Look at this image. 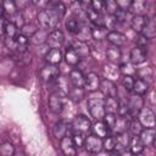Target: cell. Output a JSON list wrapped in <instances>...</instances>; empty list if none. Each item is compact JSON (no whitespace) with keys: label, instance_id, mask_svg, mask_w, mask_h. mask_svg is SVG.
<instances>
[{"label":"cell","instance_id":"cell-3","mask_svg":"<svg viewBox=\"0 0 156 156\" xmlns=\"http://www.w3.org/2000/svg\"><path fill=\"white\" fill-rule=\"evenodd\" d=\"M128 102V119H133L136 118L138 113L140 112V110L144 107V99L140 95H136L134 93H132L127 100Z\"/></svg>","mask_w":156,"mask_h":156},{"label":"cell","instance_id":"cell-29","mask_svg":"<svg viewBox=\"0 0 156 156\" xmlns=\"http://www.w3.org/2000/svg\"><path fill=\"white\" fill-rule=\"evenodd\" d=\"M28 45H29V39L23 37L22 34H18L15 38V50H17L18 52L21 54L26 52L28 49Z\"/></svg>","mask_w":156,"mask_h":156},{"label":"cell","instance_id":"cell-36","mask_svg":"<svg viewBox=\"0 0 156 156\" xmlns=\"http://www.w3.org/2000/svg\"><path fill=\"white\" fill-rule=\"evenodd\" d=\"M84 89L83 88H71L69 90H68V98L72 100V101H74V102H78V101H80L83 98H84Z\"/></svg>","mask_w":156,"mask_h":156},{"label":"cell","instance_id":"cell-8","mask_svg":"<svg viewBox=\"0 0 156 156\" xmlns=\"http://www.w3.org/2000/svg\"><path fill=\"white\" fill-rule=\"evenodd\" d=\"M40 78L46 83H52L55 79L60 77V69L57 66L54 65H46L44 66L39 72Z\"/></svg>","mask_w":156,"mask_h":156},{"label":"cell","instance_id":"cell-12","mask_svg":"<svg viewBox=\"0 0 156 156\" xmlns=\"http://www.w3.org/2000/svg\"><path fill=\"white\" fill-rule=\"evenodd\" d=\"M105 39L112 46H116V48L123 46L126 44V41H127V37L124 34H122L121 32H117V30H110V32H107Z\"/></svg>","mask_w":156,"mask_h":156},{"label":"cell","instance_id":"cell-26","mask_svg":"<svg viewBox=\"0 0 156 156\" xmlns=\"http://www.w3.org/2000/svg\"><path fill=\"white\" fill-rule=\"evenodd\" d=\"M117 108H118V99H116V98H105L104 99L105 113H110V115H116L117 116Z\"/></svg>","mask_w":156,"mask_h":156},{"label":"cell","instance_id":"cell-50","mask_svg":"<svg viewBox=\"0 0 156 156\" xmlns=\"http://www.w3.org/2000/svg\"><path fill=\"white\" fill-rule=\"evenodd\" d=\"M149 43L150 40L146 39L145 37H143L141 34L136 38V46L140 48V49H144V50H147V46H149Z\"/></svg>","mask_w":156,"mask_h":156},{"label":"cell","instance_id":"cell-53","mask_svg":"<svg viewBox=\"0 0 156 156\" xmlns=\"http://www.w3.org/2000/svg\"><path fill=\"white\" fill-rule=\"evenodd\" d=\"M128 152L126 151V152H115V151H112V154H111V156H126Z\"/></svg>","mask_w":156,"mask_h":156},{"label":"cell","instance_id":"cell-20","mask_svg":"<svg viewBox=\"0 0 156 156\" xmlns=\"http://www.w3.org/2000/svg\"><path fill=\"white\" fill-rule=\"evenodd\" d=\"M62 58H63V56H62V52L60 49H50L45 55V60H46L48 65L57 66L62 61Z\"/></svg>","mask_w":156,"mask_h":156},{"label":"cell","instance_id":"cell-16","mask_svg":"<svg viewBox=\"0 0 156 156\" xmlns=\"http://www.w3.org/2000/svg\"><path fill=\"white\" fill-rule=\"evenodd\" d=\"M100 89L102 91V94L106 96V98H116L117 99V88L115 85V83L112 80H108V79H102L101 83H100Z\"/></svg>","mask_w":156,"mask_h":156},{"label":"cell","instance_id":"cell-6","mask_svg":"<svg viewBox=\"0 0 156 156\" xmlns=\"http://www.w3.org/2000/svg\"><path fill=\"white\" fill-rule=\"evenodd\" d=\"M65 41V35L60 29H52L50 33H48L46 37V45L50 49H60Z\"/></svg>","mask_w":156,"mask_h":156},{"label":"cell","instance_id":"cell-47","mask_svg":"<svg viewBox=\"0 0 156 156\" xmlns=\"http://www.w3.org/2000/svg\"><path fill=\"white\" fill-rule=\"evenodd\" d=\"M133 84H134V77L123 76V78H122V85H123V88H124L127 91H132Z\"/></svg>","mask_w":156,"mask_h":156},{"label":"cell","instance_id":"cell-19","mask_svg":"<svg viewBox=\"0 0 156 156\" xmlns=\"http://www.w3.org/2000/svg\"><path fill=\"white\" fill-rule=\"evenodd\" d=\"M71 48L77 52V55L80 57V60H82V58H87V57L90 55V48H89V45H88L87 43H84V41L76 40V41L72 44Z\"/></svg>","mask_w":156,"mask_h":156},{"label":"cell","instance_id":"cell-49","mask_svg":"<svg viewBox=\"0 0 156 156\" xmlns=\"http://www.w3.org/2000/svg\"><path fill=\"white\" fill-rule=\"evenodd\" d=\"M72 138V140H73V143H74V145L76 146H83V144H84V139H85V136H84V134H80V133H73V135L71 136Z\"/></svg>","mask_w":156,"mask_h":156},{"label":"cell","instance_id":"cell-28","mask_svg":"<svg viewBox=\"0 0 156 156\" xmlns=\"http://www.w3.org/2000/svg\"><path fill=\"white\" fill-rule=\"evenodd\" d=\"M63 58H65L66 63L69 65V66H77V65H79V62H80V57L77 55V52H76L72 48H67Z\"/></svg>","mask_w":156,"mask_h":156},{"label":"cell","instance_id":"cell-39","mask_svg":"<svg viewBox=\"0 0 156 156\" xmlns=\"http://www.w3.org/2000/svg\"><path fill=\"white\" fill-rule=\"evenodd\" d=\"M90 33H91V38L95 39V40H102L106 38V34H107V29H105L104 27H93L90 29Z\"/></svg>","mask_w":156,"mask_h":156},{"label":"cell","instance_id":"cell-45","mask_svg":"<svg viewBox=\"0 0 156 156\" xmlns=\"http://www.w3.org/2000/svg\"><path fill=\"white\" fill-rule=\"evenodd\" d=\"M46 37H48V33L45 30H38L29 40L32 43H34V44H41V43H44L46 40Z\"/></svg>","mask_w":156,"mask_h":156},{"label":"cell","instance_id":"cell-33","mask_svg":"<svg viewBox=\"0 0 156 156\" xmlns=\"http://www.w3.org/2000/svg\"><path fill=\"white\" fill-rule=\"evenodd\" d=\"M128 122L129 119L128 118H124V117H119L117 116L116 117V122H115V126L111 130H115L116 134H119V133H124L127 132L128 129Z\"/></svg>","mask_w":156,"mask_h":156},{"label":"cell","instance_id":"cell-52","mask_svg":"<svg viewBox=\"0 0 156 156\" xmlns=\"http://www.w3.org/2000/svg\"><path fill=\"white\" fill-rule=\"evenodd\" d=\"M91 9L94 10V11H96V12H100L101 13V11L104 10V1H91Z\"/></svg>","mask_w":156,"mask_h":156},{"label":"cell","instance_id":"cell-40","mask_svg":"<svg viewBox=\"0 0 156 156\" xmlns=\"http://www.w3.org/2000/svg\"><path fill=\"white\" fill-rule=\"evenodd\" d=\"M128 129L130 130V133L133 135H139L140 132L143 130V126L139 123V121L136 118H133V119H129V122H128Z\"/></svg>","mask_w":156,"mask_h":156},{"label":"cell","instance_id":"cell-1","mask_svg":"<svg viewBox=\"0 0 156 156\" xmlns=\"http://www.w3.org/2000/svg\"><path fill=\"white\" fill-rule=\"evenodd\" d=\"M65 11L66 7L62 2H57V1L48 2V6L40 9V11L37 15L40 27L43 29H54L60 22V20L63 17Z\"/></svg>","mask_w":156,"mask_h":156},{"label":"cell","instance_id":"cell-46","mask_svg":"<svg viewBox=\"0 0 156 156\" xmlns=\"http://www.w3.org/2000/svg\"><path fill=\"white\" fill-rule=\"evenodd\" d=\"M130 13L128 12V11H122V10H117L116 11V13L113 15V17H115V21H116V23H124V22H127L128 21V16H129Z\"/></svg>","mask_w":156,"mask_h":156},{"label":"cell","instance_id":"cell-31","mask_svg":"<svg viewBox=\"0 0 156 156\" xmlns=\"http://www.w3.org/2000/svg\"><path fill=\"white\" fill-rule=\"evenodd\" d=\"M82 24H83V22H80V21H79L77 17H74V16H72V17H69V18L66 20V28H67L68 32H71L72 34H77V33L79 32Z\"/></svg>","mask_w":156,"mask_h":156},{"label":"cell","instance_id":"cell-41","mask_svg":"<svg viewBox=\"0 0 156 156\" xmlns=\"http://www.w3.org/2000/svg\"><path fill=\"white\" fill-rule=\"evenodd\" d=\"M117 115L119 117H128V102L127 99H118V108H117Z\"/></svg>","mask_w":156,"mask_h":156},{"label":"cell","instance_id":"cell-30","mask_svg":"<svg viewBox=\"0 0 156 156\" xmlns=\"http://www.w3.org/2000/svg\"><path fill=\"white\" fill-rule=\"evenodd\" d=\"M2 9H4V17L6 16L10 20L18 12V7H17L15 1H5V2H2Z\"/></svg>","mask_w":156,"mask_h":156},{"label":"cell","instance_id":"cell-27","mask_svg":"<svg viewBox=\"0 0 156 156\" xmlns=\"http://www.w3.org/2000/svg\"><path fill=\"white\" fill-rule=\"evenodd\" d=\"M129 151L134 155V154H140V152H143L144 151V144L141 143V140H140V138L138 136V135H133L132 138H130V140H129Z\"/></svg>","mask_w":156,"mask_h":156},{"label":"cell","instance_id":"cell-32","mask_svg":"<svg viewBox=\"0 0 156 156\" xmlns=\"http://www.w3.org/2000/svg\"><path fill=\"white\" fill-rule=\"evenodd\" d=\"M106 58L110 63L116 65L121 60V50L116 46H110L106 49Z\"/></svg>","mask_w":156,"mask_h":156},{"label":"cell","instance_id":"cell-22","mask_svg":"<svg viewBox=\"0 0 156 156\" xmlns=\"http://www.w3.org/2000/svg\"><path fill=\"white\" fill-rule=\"evenodd\" d=\"M91 129H93V132H94V135H96V136H99V138H101V139L108 136L110 133H111V129H110L102 121H98L94 126H91Z\"/></svg>","mask_w":156,"mask_h":156},{"label":"cell","instance_id":"cell-51","mask_svg":"<svg viewBox=\"0 0 156 156\" xmlns=\"http://www.w3.org/2000/svg\"><path fill=\"white\" fill-rule=\"evenodd\" d=\"M130 2H132L130 0H117L116 1L118 9L122 10V11H128V9L130 6Z\"/></svg>","mask_w":156,"mask_h":156},{"label":"cell","instance_id":"cell-35","mask_svg":"<svg viewBox=\"0 0 156 156\" xmlns=\"http://www.w3.org/2000/svg\"><path fill=\"white\" fill-rule=\"evenodd\" d=\"M37 32H38V27L33 23H24L20 28V34H22L23 37H26L28 39H30Z\"/></svg>","mask_w":156,"mask_h":156},{"label":"cell","instance_id":"cell-14","mask_svg":"<svg viewBox=\"0 0 156 156\" xmlns=\"http://www.w3.org/2000/svg\"><path fill=\"white\" fill-rule=\"evenodd\" d=\"M65 107V101H63V96L54 93L50 95L49 98V108L54 112V113H61L62 110Z\"/></svg>","mask_w":156,"mask_h":156},{"label":"cell","instance_id":"cell-48","mask_svg":"<svg viewBox=\"0 0 156 156\" xmlns=\"http://www.w3.org/2000/svg\"><path fill=\"white\" fill-rule=\"evenodd\" d=\"M116 115H110V113H105V116H104V123L110 128V129H112L113 128V126H115V122H116Z\"/></svg>","mask_w":156,"mask_h":156},{"label":"cell","instance_id":"cell-17","mask_svg":"<svg viewBox=\"0 0 156 156\" xmlns=\"http://www.w3.org/2000/svg\"><path fill=\"white\" fill-rule=\"evenodd\" d=\"M130 27L134 32L136 33H141V30L144 29V27L146 26L149 18L145 16V15H136V16H132L130 17Z\"/></svg>","mask_w":156,"mask_h":156},{"label":"cell","instance_id":"cell-2","mask_svg":"<svg viewBox=\"0 0 156 156\" xmlns=\"http://www.w3.org/2000/svg\"><path fill=\"white\" fill-rule=\"evenodd\" d=\"M87 105H88V110L90 112V115L96 118L98 121L102 119L104 116H105V110H104V98L101 95H90L88 98V101H87Z\"/></svg>","mask_w":156,"mask_h":156},{"label":"cell","instance_id":"cell-15","mask_svg":"<svg viewBox=\"0 0 156 156\" xmlns=\"http://www.w3.org/2000/svg\"><path fill=\"white\" fill-rule=\"evenodd\" d=\"M146 57H147V50H144V49H140L138 46L133 48L132 51H130V63L136 66V65H140L143 62L146 61Z\"/></svg>","mask_w":156,"mask_h":156},{"label":"cell","instance_id":"cell-24","mask_svg":"<svg viewBox=\"0 0 156 156\" xmlns=\"http://www.w3.org/2000/svg\"><path fill=\"white\" fill-rule=\"evenodd\" d=\"M146 11V2L144 0H136V1H132L130 6L128 9V12L132 13L133 16L136 15H144V12Z\"/></svg>","mask_w":156,"mask_h":156},{"label":"cell","instance_id":"cell-23","mask_svg":"<svg viewBox=\"0 0 156 156\" xmlns=\"http://www.w3.org/2000/svg\"><path fill=\"white\" fill-rule=\"evenodd\" d=\"M143 37H145L149 40H152L156 37V23H155V18H149L146 26L144 27V29L140 33Z\"/></svg>","mask_w":156,"mask_h":156},{"label":"cell","instance_id":"cell-4","mask_svg":"<svg viewBox=\"0 0 156 156\" xmlns=\"http://www.w3.org/2000/svg\"><path fill=\"white\" fill-rule=\"evenodd\" d=\"M91 122L88 117L79 115L77 117H74V119L71 122V130L73 133H80V134H85L87 132H89L91 129Z\"/></svg>","mask_w":156,"mask_h":156},{"label":"cell","instance_id":"cell-9","mask_svg":"<svg viewBox=\"0 0 156 156\" xmlns=\"http://www.w3.org/2000/svg\"><path fill=\"white\" fill-rule=\"evenodd\" d=\"M83 146L87 149V151H89L91 154H98L102 150V139L94 135V134L88 135L84 139Z\"/></svg>","mask_w":156,"mask_h":156},{"label":"cell","instance_id":"cell-18","mask_svg":"<svg viewBox=\"0 0 156 156\" xmlns=\"http://www.w3.org/2000/svg\"><path fill=\"white\" fill-rule=\"evenodd\" d=\"M155 128H143L140 134L138 135L144 144V146H151L155 143Z\"/></svg>","mask_w":156,"mask_h":156},{"label":"cell","instance_id":"cell-10","mask_svg":"<svg viewBox=\"0 0 156 156\" xmlns=\"http://www.w3.org/2000/svg\"><path fill=\"white\" fill-rule=\"evenodd\" d=\"M60 147L65 156H76L77 155V146L74 145V143L69 135H66L60 140Z\"/></svg>","mask_w":156,"mask_h":156},{"label":"cell","instance_id":"cell-44","mask_svg":"<svg viewBox=\"0 0 156 156\" xmlns=\"http://www.w3.org/2000/svg\"><path fill=\"white\" fill-rule=\"evenodd\" d=\"M104 10L106 11L107 15L113 16L116 13V11L118 10V6L115 0H107V1H104Z\"/></svg>","mask_w":156,"mask_h":156},{"label":"cell","instance_id":"cell-21","mask_svg":"<svg viewBox=\"0 0 156 156\" xmlns=\"http://www.w3.org/2000/svg\"><path fill=\"white\" fill-rule=\"evenodd\" d=\"M84 79H85V76L83 74L82 71H79L78 68L77 69H72L69 72V82L72 83V85L74 88H83L84 85Z\"/></svg>","mask_w":156,"mask_h":156},{"label":"cell","instance_id":"cell-7","mask_svg":"<svg viewBox=\"0 0 156 156\" xmlns=\"http://www.w3.org/2000/svg\"><path fill=\"white\" fill-rule=\"evenodd\" d=\"M100 83H101L100 77L95 72H89L85 76L83 89L84 91H88V93H95L100 89Z\"/></svg>","mask_w":156,"mask_h":156},{"label":"cell","instance_id":"cell-11","mask_svg":"<svg viewBox=\"0 0 156 156\" xmlns=\"http://www.w3.org/2000/svg\"><path fill=\"white\" fill-rule=\"evenodd\" d=\"M52 132H54V135L61 140L63 136L68 135V133L71 132V123L67 119H60L55 123Z\"/></svg>","mask_w":156,"mask_h":156},{"label":"cell","instance_id":"cell-37","mask_svg":"<svg viewBox=\"0 0 156 156\" xmlns=\"http://www.w3.org/2000/svg\"><path fill=\"white\" fill-rule=\"evenodd\" d=\"M118 71L123 74V76H129V77H134L136 76V69L134 68V65H132L130 62H124L119 66Z\"/></svg>","mask_w":156,"mask_h":156},{"label":"cell","instance_id":"cell-54","mask_svg":"<svg viewBox=\"0 0 156 156\" xmlns=\"http://www.w3.org/2000/svg\"><path fill=\"white\" fill-rule=\"evenodd\" d=\"M133 156H145V155H144L143 152H140V154H134Z\"/></svg>","mask_w":156,"mask_h":156},{"label":"cell","instance_id":"cell-42","mask_svg":"<svg viewBox=\"0 0 156 156\" xmlns=\"http://www.w3.org/2000/svg\"><path fill=\"white\" fill-rule=\"evenodd\" d=\"M77 37H78L77 40H79V41H84V43H85V40H88V38L91 37L90 28H89L85 23H83L82 27H80V29H79V32L77 33Z\"/></svg>","mask_w":156,"mask_h":156},{"label":"cell","instance_id":"cell-13","mask_svg":"<svg viewBox=\"0 0 156 156\" xmlns=\"http://www.w3.org/2000/svg\"><path fill=\"white\" fill-rule=\"evenodd\" d=\"M115 139H116V144H115V152H126L128 146H129V140H130V136L127 132L124 133H119V134H116L115 135Z\"/></svg>","mask_w":156,"mask_h":156},{"label":"cell","instance_id":"cell-38","mask_svg":"<svg viewBox=\"0 0 156 156\" xmlns=\"http://www.w3.org/2000/svg\"><path fill=\"white\" fill-rule=\"evenodd\" d=\"M16 152L15 146L10 141H5L0 144V156H13Z\"/></svg>","mask_w":156,"mask_h":156},{"label":"cell","instance_id":"cell-5","mask_svg":"<svg viewBox=\"0 0 156 156\" xmlns=\"http://www.w3.org/2000/svg\"><path fill=\"white\" fill-rule=\"evenodd\" d=\"M138 121L144 128H155V113L150 107H143L138 113Z\"/></svg>","mask_w":156,"mask_h":156},{"label":"cell","instance_id":"cell-25","mask_svg":"<svg viewBox=\"0 0 156 156\" xmlns=\"http://www.w3.org/2000/svg\"><path fill=\"white\" fill-rule=\"evenodd\" d=\"M132 91L134 94H136V95H140V96L147 94V91H149V84H147V82L146 80H143L140 78L134 79V84H133Z\"/></svg>","mask_w":156,"mask_h":156},{"label":"cell","instance_id":"cell-43","mask_svg":"<svg viewBox=\"0 0 156 156\" xmlns=\"http://www.w3.org/2000/svg\"><path fill=\"white\" fill-rule=\"evenodd\" d=\"M115 144H116V139L112 135H108L102 139V149L108 152H112L115 150Z\"/></svg>","mask_w":156,"mask_h":156},{"label":"cell","instance_id":"cell-55","mask_svg":"<svg viewBox=\"0 0 156 156\" xmlns=\"http://www.w3.org/2000/svg\"><path fill=\"white\" fill-rule=\"evenodd\" d=\"M13 156H23V154H21V152H15Z\"/></svg>","mask_w":156,"mask_h":156},{"label":"cell","instance_id":"cell-34","mask_svg":"<svg viewBox=\"0 0 156 156\" xmlns=\"http://www.w3.org/2000/svg\"><path fill=\"white\" fill-rule=\"evenodd\" d=\"M4 34L6 35V39H15L20 34V30L15 23L6 21L5 28H4Z\"/></svg>","mask_w":156,"mask_h":156}]
</instances>
